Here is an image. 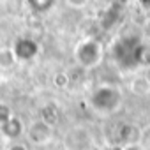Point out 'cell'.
Returning <instances> with one entry per match:
<instances>
[{
  "mask_svg": "<svg viewBox=\"0 0 150 150\" xmlns=\"http://www.w3.org/2000/svg\"><path fill=\"white\" fill-rule=\"evenodd\" d=\"M71 4H74V6H81V4H85L87 0H69Z\"/></svg>",
  "mask_w": 150,
  "mask_h": 150,
  "instance_id": "cell-8",
  "label": "cell"
},
{
  "mask_svg": "<svg viewBox=\"0 0 150 150\" xmlns=\"http://www.w3.org/2000/svg\"><path fill=\"white\" fill-rule=\"evenodd\" d=\"M21 122L18 120V118H9L4 125H2V131L9 136V138H16V136H20V132H21Z\"/></svg>",
  "mask_w": 150,
  "mask_h": 150,
  "instance_id": "cell-5",
  "label": "cell"
},
{
  "mask_svg": "<svg viewBox=\"0 0 150 150\" xmlns=\"http://www.w3.org/2000/svg\"><path fill=\"white\" fill-rule=\"evenodd\" d=\"M30 6L37 11V13H44L53 6V0H30Z\"/></svg>",
  "mask_w": 150,
  "mask_h": 150,
  "instance_id": "cell-6",
  "label": "cell"
},
{
  "mask_svg": "<svg viewBox=\"0 0 150 150\" xmlns=\"http://www.w3.org/2000/svg\"><path fill=\"white\" fill-rule=\"evenodd\" d=\"M11 118V110L4 104H0V127H2L7 120Z\"/></svg>",
  "mask_w": 150,
  "mask_h": 150,
  "instance_id": "cell-7",
  "label": "cell"
},
{
  "mask_svg": "<svg viewBox=\"0 0 150 150\" xmlns=\"http://www.w3.org/2000/svg\"><path fill=\"white\" fill-rule=\"evenodd\" d=\"M125 150H141L138 145H129V146H125Z\"/></svg>",
  "mask_w": 150,
  "mask_h": 150,
  "instance_id": "cell-9",
  "label": "cell"
},
{
  "mask_svg": "<svg viewBox=\"0 0 150 150\" xmlns=\"http://www.w3.org/2000/svg\"><path fill=\"white\" fill-rule=\"evenodd\" d=\"M28 136H30V139H32L34 143H44V141L50 139L51 132H50V127H48L46 124L37 122V124H34V125L28 129Z\"/></svg>",
  "mask_w": 150,
  "mask_h": 150,
  "instance_id": "cell-4",
  "label": "cell"
},
{
  "mask_svg": "<svg viewBox=\"0 0 150 150\" xmlns=\"http://www.w3.org/2000/svg\"><path fill=\"white\" fill-rule=\"evenodd\" d=\"M39 51V46L32 41V39H20L16 44H14V55L18 58H23V60H28V58H34Z\"/></svg>",
  "mask_w": 150,
  "mask_h": 150,
  "instance_id": "cell-3",
  "label": "cell"
},
{
  "mask_svg": "<svg viewBox=\"0 0 150 150\" xmlns=\"http://www.w3.org/2000/svg\"><path fill=\"white\" fill-rule=\"evenodd\" d=\"M11 150H25V146H21V145H16V146H13Z\"/></svg>",
  "mask_w": 150,
  "mask_h": 150,
  "instance_id": "cell-10",
  "label": "cell"
},
{
  "mask_svg": "<svg viewBox=\"0 0 150 150\" xmlns=\"http://www.w3.org/2000/svg\"><path fill=\"white\" fill-rule=\"evenodd\" d=\"M120 103V94L115 90V88H110V87H103L99 88L94 97H92V104L97 111H113Z\"/></svg>",
  "mask_w": 150,
  "mask_h": 150,
  "instance_id": "cell-1",
  "label": "cell"
},
{
  "mask_svg": "<svg viewBox=\"0 0 150 150\" xmlns=\"http://www.w3.org/2000/svg\"><path fill=\"white\" fill-rule=\"evenodd\" d=\"M101 60V46L94 41H87L80 48V62L85 67H92Z\"/></svg>",
  "mask_w": 150,
  "mask_h": 150,
  "instance_id": "cell-2",
  "label": "cell"
}]
</instances>
